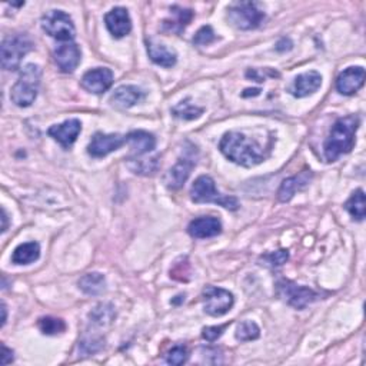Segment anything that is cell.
Segmentation results:
<instances>
[{
  "label": "cell",
  "instance_id": "obj_25",
  "mask_svg": "<svg viewBox=\"0 0 366 366\" xmlns=\"http://www.w3.org/2000/svg\"><path fill=\"white\" fill-rule=\"evenodd\" d=\"M79 287L86 294V295H100L106 289V279L102 273L93 272V273H88L83 278H81L79 280Z\"/></svg>",
  "mask_w": 366,
  "mask_h": 366
},
{
  "label": "cell",
  "instance_id": "obj_16",
  "mask_svg": "<svg viewBox=\"0 0 366 366\" xmlns=\"http://www.w3.org/2000/svg\"><path fill=\"white\" fill-rule=\"evenodd\" d=\"M104 23H106L111 35L116 39L127 36L132 31V20H130L129 12L125 8H113L104 16Z\"/></svg>",
  "mask_w": 366,
  "mask_h": 366
},
{
  "label": "cell",
  "instance_id": "obj_11",
  "mask_svg": "<svg viewBox=\"0 0 366 366\" xmlns=\"http://www.w3.org/2000/svg\"><path fill=\"white\" fill-rule=\"evenodd\" d=\"M126 143V136H122L119 134H111V135H104V134H96L89 146H88V153L92 156V158H104L109 153L118 150L122 145Z\"/></svg>",
  "mask_w": 366,
  "mask_h": 366
},
{
  "label": "cell",
  "instance_id": "obj_7",
  "mask_svg": "<svg viewBox=\"0 0 366 366\" xmlns=\"http://www.w3.org/2000/svg\"><path fill=\"white\" fill-rule=\"evenodd\" d=\"M43 31L56 40L72 42L76 36L72 17L63 10H50L42 17Z\"/></svg>",
  "mask_w": 366,
  "mask_h": 366
},
{
  "label": "cell",
  "instance_id": "obj_22",
  "mask_svg": "<svg viewBox=\"0 0 366 366\" xmlns=\"http://www.w3.org/2000/svg\"><path fill=\"white\" fill-rule=\"evenodd\" d=\"M148 54L152 62L164 67H172L176 65L177 61V56L173 50L168 49V46L162 43H154L152 40L148 42Z\"/></svg>",
  "mask_w": 366,
  "mask_h": 366
},
{
  "label": "cell",
  "instance_id": "obj_1",
  "mask_svg": "<svg viewBox=\"0 0 366 366\" xmlns=\"http://www.w3.org/2000/svg\"><path fill=\"white\" fill-rule=\"evenodd\" d=\"M219 149L229 161L245 168H253L262 164L271 150L241 132L225 134L219 143Z\"/></svg>",
  "mask_w": 366,
  "mask_h": 366
},
{
  "label": "cell",
  "instance_id": "obj_35",
  "mask_svg": "<svg viewBox=\"0 0 366 366\" xmlns=\"http://www.w3.org/2000/svg\"><path fill=\"white\" fill-rule=\"evenodd\" d=\"M229 326V324H225V325H221V326H207V328H203L202 331V337L206 339L207 342H215L218 341V339L223 335L225 329Z\"/></svg>",
  "mask_w": 366,
  "mask_h": 366
},
{
  "label": "cell",
  "instance_id": "obj_8",
  "mask_svg": "<svg viewBox=\"0 0 366 366\" xmlns=\"http://www.w3.org/2000/svg\"><path fill=\"white\" fill-rule=\"evenodd\" d=\"M205 312L211 317H223L234 303L233 295L218 286H206L202 294Z\"/></svg>",
  "mask_w": 366,
  "mask_h": 366
},
{
  "label": "cell",
  "instance_id": "obj_19",
  "mask_svg": "<svg viewBox=\"0 0 366 366\" xmlns=\"http://www.w3.org/2000/svg\"><path fill=\"white\" fill-rule=\"evenodd\" d=\"M310 179H312L310 170H303L296 176L285 179L278 191V199L280 202H289L299 191L305 189L309 185Z\"/></svg>",
  "mask_w": 366,
  "mask_h": 366
},
{
  "label": "cell",
  "instance_id": "obj_17",
  "mask_svg": "<svg viewBox=\"0 0 366 366\" xmlns=\"http://www.w3.org/2000/svg\"><path fill=\"white\" fill-rule=\"evenodd\" d=\"M188 232L195 239H207L218 237L222 232V223L218 218L203 216L192 221L188 226Z\"/></svg>",
  "mask_w": 366,
  "mask_h": 366
},
{
  "label": "cell",
  "instance_id": "obj_38",
  "mask_svg": "<svg viewBox=\"0 0 366 366\" xmlns=\"http://www.w3.org/2000/svg\"><path fill=\"white\" fill-rule=\"evenodd\" d=\"M2 221H3V226H2V232L5 233L8 230V215L5 209H2Z\"/></svg>",
  "mask_w": 366,
  "mask_h": 366
},
{
  "label": "cell",
  "instance_id": "obj_30",
  "mask_svg": "<svg viewBox=\"0 0 366 366\" xmlns=\"http://www.w3.org/2000/svg\"><path fill=\"white\" fill-rule=\"evenodd\" d=\"M38 326L39 329L42 331V333L45 335H59V333H63L66 331V324L65 321L59 319V318H54V317H45V318H40L39 322H38Z\"/></svg>",
  "mask_w": 366,
  "mask_h": 366
},
{
  "label": "cell",
  "instance_id": "obj_5",
  "mask_svg": "<svg viewBox=\"0 0 366 366\" xmlns=\"http://www.w3.org/2000/svg\"><path fill=\"white\" fill-rule=\"evenodd\" d=\"M33 49L32 39L24 35L17 33L6 38L2 43V66L5 70H17L22 59Z\"/></svg>",
  "mask_w": 366,
  "mask_h": 366
},
{
  "label": "cell",
  "instance_id": "obj_34",
  "mask_svg": "<svg viewBox=\"0 0 366 366\" xmlns=\"http://www.w3.org/2000/svg\"><path fill=\"white\" fill-rule=\"evenodd\" d=\"M215 39H216V35H215V32L211 26H203V28H200L196 32V35L193 38V43L196 46H206L209 43H212Z\"/></svg>",
  "mask_w": 366,
  "mask_h": 366
},
{
  "label": "cell",
  "instance_id": "obj_37",
  "mask_svg": "<svg viewBox=\"0 0 366 366\" xmlns=\"http://www.w3.org/2000/svg\"><path fill=\"white\" fill-rule=\"evenodd\" d=\"M2 365H8L13 362V351L9 349L6 345H2Z\"/></svg>",
  "mask_w": 366,
  "mask_h": 366
},
{
  "label": "cell",
  "instance_id": "obj_24",
  "mask_svg": "<svg viewBox=\"0 0 366 366\" xmlns=\"http://www.w3.org/2000/svg\"><path fill=\"white\" fill-rule=\"evenodd\" d=\"M40 256V246L38 242H28L19 245L13 255H12V262L15 265H29L36 262Z\"/></svg>",
  "mask_w": 366,
  "mask_h": 366
},
{
  "label": "cell",
  "instance_id": "obj_26",
  "mask_svg": "<svg viewBox=\"0 0 366 366\" xmlns=\"http://www.w3.org/2000/svg\"><path fill=\"white\" fill-rule=\"evenodd\" d=\"M345 209L351 214V216L356 221H363L366 215V203H365V192L358 189L352 193L349 200L345 203Z\"/></svg>",
  "mask_w": 366,
  "mask_h": 366
},
{
  "label": "cell",
  "instance_id": "obj_33",
  "mask_svg": "<svg viewBox=\"0 0 366 366\" xmlns=\"http://www.w3.org/2000/svg\"><path fill=\"white\" fill-rule=\"evenodd\" d=\"M188 359H189L188 348L182 347V345H177V347L172 348L169 351V353L166 355V362L169 365H183Z\"/></svg>",
  "mask_w": 366,
  "mask_h": 366
},
{
  "label": "cell",
  "instance_id": "obj_28",
  "mask_svg": "<svg viewBox=\"0 0 366 366\" xmlns=\"http://www.w3.org/2000/svg\"><path fill=\"white\" fill-rule=\"evenodd\" d=\"M172 113H173L176 118L185 119V120H192V119L199 118V116L203 113V109L195 106L193 103H191V99H186V100L180 102V103L177 104V106H175V108L172 109Z\"/></svg>",
  "mask_w": 366,
  "mask_h": 366
},
{
  "label": "cell",
  "instance_id": "obj_18",
  "mask_svg": "<svg viewBox=\"0 0 366 366\" xmlns=\"http://www.w3.org/2000/svg\"><path fill=\"white\" fill-rule=\"evenodd\" d=\"M145 99V92L134 85L119 86L111 96V103L115 108L129 109Z\"/></svg>",
  "mask_w": 366,
  "mask_h": 366
},
{
  "label": "cell",
  "instance_id": "obj_29",
  "mask_svg": "<svg viewBox=\"0 0 366 366\" xmlns=\"http://www.w3.org/2000/svg\"><path fill=\"white\" fill-rule=\"evenodd\" d=\"M129 169L139 175H153L159 169V158H152L149 161L127 159Z\"/></svg>",
  "mask_w": 366,
  "mask_h": 366
},
{
  "label": "cell",
  "instance_id": "obj_36",
  "mask_svg": "<svg viewBox=\"0 0 366 366\" xmlns=\"http://www.w3.org/2000/svg\"><path fill=\"white\" fill-rule=\"evenodd\" d=\"M189 269H191V266H189V264H188V260L185 259V260H183V262L182 264H175V266H173V269H170V276L173 278V279H177V280H188L189 279Z\"/></svg>",
  "mask_w": 366,
  "mask_h": 366
},
{
  "label": "cell",
  "instance_id": "obj_3",
  "mask_svg": "<svg viewBox=\"0 0 366 366\" xmlns=\"http://www.w3.org/2000/svg\"><path fill=\"white\" fill-rule=\"evenodd\" d=\"M42 70L38 65H26L17 82L12 88L10 100L19 108H28L36 100L39 86H40Z\"/></svg>",
  "mask_w": 366,
  "mask_h": 366
},
{
  "label": "cell",
  "instance_id": "obj_23",
  "mask_svg": "<svg viewBox=\"0 0 366 366\" xmlns=\"http://www.w3.org/2000/svg\"><path fill=\"white\" fill-rule=\"evenodd\" d=\"M170 13L175 16V19L164 22V31L172 32V33H177V35L185 31V28L191 23V20L193 17L192 10L183 9V8H179V6H173L170 9Z\"/></svg>",
  "mask_w": 366,
  "mask_h": 366
},
{
  "label": "cell",
  "instance_id": "obj_27",
  "mask_svg": "<svg viewBox=\"0 0 366 366\" xmlns=\"http://www.w3.org/2000/svg\"><path fill=\"white\" fill-rule=\"evenodd\" d=\"M90 319L99 326L109 325L115 319V309L109 303H100L90 312Z\"/></svg>",
  "mask_w": 366,
  "mask_h": 366
},
{
  "label": "cell",
  "instance_id": "obj_32",
  "mask_svg": "<svg viewBox=\"0 0 366 366\" xmlns=\"http://www.w3.org/2000/svg\"><path fill=\"white\" fill-rule=\"evenodd\" d=\"M287 259H289V252H287L286 249H280V250H276V252H272V253L262 256L260 262H264L262 265L275 268V266H282L283 264H286Z\"/></svg>",
  "mask_w": 366,
  "mask_h": 366
},
{
  "label": "cell",
  "instance_id": "obj_2",
  "mask_svg": "<svg viewBox=\"0 0 366 366\" xmlns=\"http://www.w3.org/2000/svg\"><path fill=\"white\" fill-rule=\"evenodd\" d=\"M358 127L359 118L353 115L341 118L335 122L324 145L325 158L328 162H335L339 156L349 153L353 149Z\"/></svg>",
  "mask_w": 366,
  "mask_h": 366
},
{
  "label": "cell",
  "instance_id": "obj_10",
  "mask_svg": "<svg viewBox=\"0 0 366 366\" xmlns=\"http://www.w3.org/2000/svg\"><path fill=\"white\" fill-rule=\"evenodd\" d=\"M192 153L189 154V150H186V154L182 156L177 164L168 170V173L164 177V183L168 189L177 191L185 185V182L188 180V177L192 173V169L196 165V159Z\"/></svg>",
  "mask_w": 366,
  "mask_h": 366
},
{
  "label": "cell",
  "instance_id": "obj_12",
  "mask_svg": "<svg viewBox=\"0 0 366 366\" xmlns=\"http://www.w3.org/2000/svg\"><path fill=\"white\" fill-rule=\"evenodd\" d=\"M82 88L90 93L100 95L113 83V72L108 67H96L86 72L82 77Z\"/></svg>",
  "mask_w": 366,
  "mask_h": 366
},
{
  "label": "cell",
  "instance_id": "obj_15",
  "mask_svg": "<svg viewBox=\"0 0 366 366\" xmlns=\"http://www.w3.org/2000/svg\"><path fill=\"white\" fill-rule=\"evenodd\" d=\"M55 62L58 65V67L63 72V73H72L77 66L81 63L82 59V51L76 43L73 42H67L61 45L56 50H55Z\"/></svg>",
  "mask_w": 366,
  "mask_h": 366
},
{
  "label": "cell",
  "instance_id": "obj_31",
  "mask_svg": "<svg viewBox=\"0 0 366 366\" xmlns=\"http://www.w3.org/2000/svg\"><path fill=\"white\" fill-rule=\"evenodd\" d=\"M260 336V329L259 326L252 322V321H244L238 325L237 329V339L241 342H249V341H255Z\"/></svg>",
  "mask_w": 366,
  "mask_h": 366
},
{
  "label": "cell",
  "instance_id": "obj_6",
  "mask_svg": "<svg viewBox=\"0 0 366 366\" xmlns=\"http://www.w3.org/2000/svg\"><path fill=\"white\" fill-rule=\"evenodd\" d=\"M228 17L234 28L242 31L256 29L265 20L264 10L255 2H238L228 9Z\"/></svg>",
  "mask_w": 366,
  "mask_h": 366
},
{
  "label": "cell",
  "instance_id": "obj_39",
  "mask_svg": "<svg viewBox=\"0 0 366 366\" xmlns=\"http://www.w3.org/2000/svg\"><path fill=\"white\" fill-rule=\"evenodd\" d=\"M2 312H3V318H2V326H5L6 324V305L2 303Z\"/></svg>",
  "mask_w": 366,
  "mask_h": 366
},
{
  "label": "cell",
  "instance_id": "obj_20",
  "mask_svg": "<svg viewBox=\"0 0 366 366\" xmlns=\"http://www.w3.org/2000/svg\"><path fill=\"white\" fill-rule=\"evenodd\" d=\"M321 85H322V76L315 70H310L295 77L291 92L295 97H306L309 95L315 93L321 88Z\"/></svg>",
  "mask_w": 366,
  "mask_h": 366
},
{
  "label": "cell",
  "instance_id": "obj_13",
  "mask_svg": "<svg viewBox=\"0 0 366 366\" xmlns=\"http://www.w3.org/2000/svg\"><path fill=\"white\" fill-rule=\"evenodd\" d=\"M82 130V123L79 119H67L61 125H54L47 134L50 138H54L58 143H61L65 149H69L79 136Z\"/></svg>",
  "mask_w": 366,
  "mask_h": 366
},
{
  "label": "cell",
  "instance_id": "obj_14",
  "mask_svg": "<svg viewBox=\"0 0 366 366\" xmlns=\"http://www.w3.org/2000/svg\"><path fill=\"white\" fill-rule=\"evenodd\" d=\"M365 83V69L362 66H352L344 70L336 79V90L341 95L351 96L356 93Z\"/></svg>",
  "mask_w": 366,
  "mask_h": 366
},
{
  "label": "cell",
  "instance_id": "obj_4",
  "mask_svg": "<svg viewBox=\"0 0 366 366\" xmlns=\"http://www.w3.org/2000/svg\"><path fill=\"white\" fill-rule=\"evenodd\" d=\"M191 198L195 203H216L223 206L229 211L239 209V202L237 198L222 195L216 191L215 180L211 176H199L191 189Z\"/></svg>",
  "mask_w": 366,
  "mask_h": 366
},
{
  "label": "cell",
  "instance_id": "obj_21",
  "mask_svg": "<svg viewBox=\"0 0 366 366\" xmlns=\"http://www.w3.org/2000/svg\"><path fill=\"white\" fill-rule=\"evenodd\" d=\"M126 143L130 145V149H132V153L135 158L138 156H143L156 148V138L145 132V130H134L126 136Z\"/></svg>",
  "mask_w": 366,
  "mask_h": 366
},
{
  "label": "cell",
  "instance_id": "obj_9",
  "mask_svg": "<svg viewBox=\"0 0 366 366\" xmlns=\"http://www.w3.org/2000/svg\"><path fill=\"white\" fill-rule=\"evenodd\" d=\"M278 294L287 303L296 309H305L312 302H315L319 295L306 286L296 285L291 280H280L278 283Z\"/></svg>",
  "mask_w": 366,
  "mask_h": 366
}]
</instances>
